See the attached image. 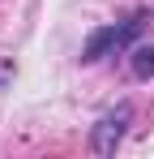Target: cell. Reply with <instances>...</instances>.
<instances>
[{
	"mask_svg": "<svg viewBox=\"0 0 154 159\" xmlns=\"http://www.w3.org/2000/svg\"><path fill=\"white\" fill-rule=\"evenodd\" d=\"M141 22H146V13H137V17H128V22H120V26H103L90 34V43H86V52H81V60H103L107 52H116V48H124L128 39L141 30Z\"/></svg>",
	"mask_w": 154,
	"mask_h": 159,
	"instance_id": "6da1fadb",
	"label": "cell"
},
{
	"mask_svg": "<svg viewBox=\"0 0 154 159\" xmlns=\"http://www.w3.org/2000/svg\"><path fill=\"white\" fill-rule=\"evenodd\" d=\"M128 116H133V107H128V103H120L116 112H107V116L99 120V129H94V151H99V155H111V151H116V142L124 138Z\"/></svg>",
	"mask_w": 154,
	"mask_h": 159,
	"instance_id": "7a4b0ae2",
	"label": "cell"
},
{
	"mask_svg": "<svg viewBox=\"0 0 154 159\" xmlns=\"http://www.w3.org/2000/svg\"><path fill=\"white\" fill-rule=\"evenodd\" d=\"M133 73L137 78H154V48H133Z\"/></svg>",
	"mask_w": 154,
	"mask_h": 159,
	"instance_id": "3957f363",
	"label": "cell"
}]
</instances>
